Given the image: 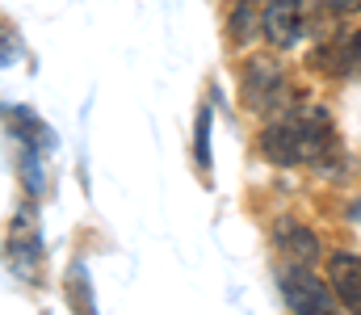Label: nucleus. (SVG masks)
<instances>
[{"mask_svg":"<svg viewBox=\"0 0 361 315\" xmlns=\"http://www.w3.org/2000/svg\"><path fill=\"white\" fill-rule=\"evenodd\" d=\"M328 8H332V13H357L361 0H328Z\"/></svg>","mask_w":361,"mask_h":315,"instance_id":"obj_12","label":"nucleus"},{"mask_svg":"<svg viewBox=\"0 0 361 315\" xmlns=\"http://www.w3.org/2000/svg\"><path fill=\"white\" fill-rule=\"evenodd\" d=\"M240 85H244V105L252 113H273L286 105V72L273 59H248Z\"/></svg>","mask_w":361,"mask_h":315,"instance_id":"obj_3","label":"nucleus"},{"mask_svg":"<svg viewBox=\"0 0 361 315\" xmlns=\"http://www.w3.org/2000/svg\"><path fill=\"white\" fill-rule=\"evenodd\" d=\"M277 290L294 315H336V290L319 273H311L302 261H290L277 269Z\"/></svg>","mask_w":361,"mask_h":315,"instance_id":"obj_2","label":"nucleus"},{"mask_svg":"<svg viewBox=\"0 0 361 315\" xmlns=\"http://www.w3.org/2000/svg\"><path fill=\"white\" fill-rule=\"evenodd\" d=\"M261 156L277 168L311 164L319 173V168L341 164V139H336V126H332V118L324 109L290 105V109L273 113L269 126L261 130Z\"/></svg>","mask_w":361,"mask_h":315,"instance_id":"obj_1","label":"nucleus"},{"mask_svg":"<svg viewBox=\"0 0 361 315\" xmlns=\"http://www.w3.org/2000/svg\"><path fill=\"white\" fill-rule=\"evenodd\" d=\"M349 218H357V223H361V202H353V206H349Z\"/></svg>","mask_w":361,"mask_h":315,"instance_id":"obj_13","label":"nucleus"},{"mask_svg":"<svg viewBox=\"0 0 361 315\" xmlns=\"http://www.w3.org/2000/svg\"><path fill=\"white\" fill-rule=\"evenodd\" d=\"M257 30H265V8H261V0H231V8H227L231 47H248V42L257 38Z\"/></svg>","mask_w":361,"mask_h":315,"instance_id":"obj_8","label":"nucleus"},{"mask_svg":"<svg viewBox=\"0 0 361 315\" xmlns=\"http://www.w3.org/2000/svg\"><path fill=\"white\" fill-rule=\"evenodd\" d=\"M193 156H197V168L206 173L210 168V105L197 109V126H193Z\"/></svg>","mask_w":361,"mask_h":315,"instance_id":"obj_11","label":"nucleus"},{"mask_svg":"<svg viewBox=\"0 0 361 315\" xmlns=\"http://www.w3.org/2000/svg\"><path fill=\"white\" fill-rule=\"evenodd\" d=\"M311 68L328 72V76H345V72H357L361 68V34H336L332 42L315 47L311 51Z\"/></svg>","mask_w":361,"mask_h":315,"instance_id":"obj_5","label":"nucleus"},{"mask_svg":"<svg viewBox=\"0 0 361 315\" xmlns=\"http://www.w3.org/2000/svg\"><path fill=\"white\" fill-rule=\"evenodd\" d=\"M307 30V0H265V38L273 47H294Z\"/></svg>","mask_w":361,"mask_h":315,"instance_id":"obj_4","label":"nucleus"},{"mask_svg":"<svg viewBox=\"0 0 361 315\" xmlns=\"http://www.w3.org/2000/svg\"><path fill=\"white\" fill-rule=\"evenodd\" d=\"M8 261H13V269H21V273H30V265L38 261V235H34L30 214L13 218V227H8Z\"/></svg>","mask_w":361,"mask_h":315,"instance_id":"obj_9","label":"nucleus"},{"mask_svg":"<svg viewBox=\"0 0 361 315\" xmlns=\"http://www.w3.org/2000/svg\"><path fill=\"white\" fill-rule=\"evenodd\" d=\"M328 282H332L341 307L361 311V257H353V252H332L328 257Z\"/></svg>","mask_w":361,"mask_h":315,"instance_id":"obj_6","label":"nucleus"},{"mask_svg":"<svg viewBox=\"0 0 361 315\" xmlns=\"http://www.w3.org/2000/svg\"><path fill=\"white\" fill-rule=\"evenodd\" d=\"M273 244L286 252V257H294V261H315L319 257V235L315 231H307L302 223H294V218H277L273 223Z\"/></svg>","mask_w":361,"mask_h":315,"instance_id":"obj_7","label":"nucleus"},{"mask_svg":"<svg viewBox=\"0 0 361 315\" xmlns=\"http://www.w3.org/2000/svg\"><path fill=\"white\" fill-rule=\"evenodd\" d=\"M68 295H72L76 315H92V290H89V273H85V265H72V273H68Z\"/></svg>","mask_w":361,"mask_h":315,"instance_id":"obj_10","label":"nucleus"}]
</instances>
